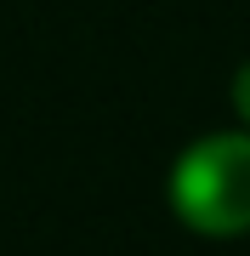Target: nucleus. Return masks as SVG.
Instances as JSON below:
<instances>
[{"label":"nucleus","instance_id":"f257e3e1","mask_svg":"<svg viewBox=\"0 0 250 256\" xmlns=\"http://www.w3.org/2000/svg\"><path fill=\"white\" fill-rule=\"evenodd\" d=\"M171 205L194 234H245L250 228V137L222 131V137L194 142L171 171Z\"/></svg>","mask_w":250,"mask_h":256},{"label":"nucleus","instance_id":"f03ea898","mask_svg":"<svg viewBox=\"0 0 250 256\" xmlns=\"http://www.w3.org/2000/svg\"><path fill=\"white\" fill-rule=\"evenodd\" d=\"M233 108H239V120L250 126V63H245L239 74H233Z\"/></svg>","mask_w":250,"mask_h":256}]
</instances>
